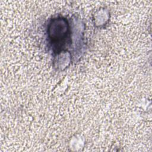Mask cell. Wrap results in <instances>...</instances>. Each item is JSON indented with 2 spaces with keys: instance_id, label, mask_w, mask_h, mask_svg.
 <instances>
[{
  "instance_id": "6da1fadb",
  "label": "cell",
  "mask_w": 152,
  "mask_h": 152,
  "mask_svg": "<svg viewBox=\"0 0 152 152\" xmlns=\"http://www.w3.org/2000/svg\"><path fill=\"white\" fill-rule=\"evenodd\" d=\"M48 39L53 52L61 53L63 48L71 43L69 26L63 17H56L51 20L48 26Z\"/></svg>"
}]
</instances>
